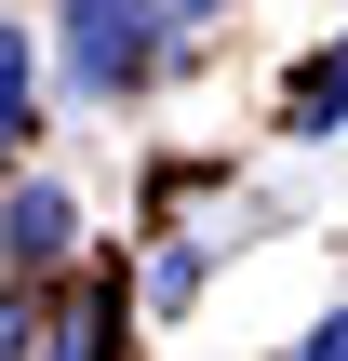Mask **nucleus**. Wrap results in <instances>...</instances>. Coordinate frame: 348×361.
<instances>
[{
  "label": "nucleus",
  "mask_w": 348,
  "mask_h": 361,
  "mask_svg": "<svg viewBox=\"0 0 348 361\" xmlns=\"http://www.w3.org/2000/svg\"><path fill=\"white\" fill-rule=\"evenodd\" d=\"M295 361H348V322H322V335H295Z\"/></svg>",
  "instance_id": "423d86ee"
},
{
  "label": "nucleus",
  "mask_w": 348,
  "mask_h": 361,
  "mask_svg": "<svg viewBox=\"0 0 348 361\" xmlns=\"http://www.w3.org/2000/svg\"><path fill=\"white\" fill-rule=\"evenodd\" d=\"M335 107H348V67H335V40L295 67V107H282V134H308V147H335Z\"/></svg>",
  "instance_id": "7ed1b4c3"
},
{
  "label": "nucleus",
  "mask_w": 348,
  "mask_h": 361,
  "mask_svg": "<svg viewBox=\"0 0 348 361\" xmlns=\"http://www.w3.org/2000/svg\"><path fill=\"white\" fill-rule=\"evenodd\" d=\"M161 13H215V0H161Z\"/></svg>",
  "instance_id": "6e6552de"
},
{
  "label": "nucleus",
  "mask_w": 348,
  "mask_h": 361,
  "mask_svg": "<svg viewBox=\"0 0 348 361\" xmlns=\"http://www.w3.org/2000/svg\"><path fill=\"white\" fill-rule=\"evenodd\" d=\"M13 134H27V27L0 13V147H13Z\"/></svg>",
  "instance_id": "39448f33"
},
{
  "label": "nucleus",
  "mask_w": 348,
  "mask_h": 361,
  "mask_svg": "<svg viewBox=\"0 0 348 361\" xmlns=\"http://www.w3.org/2000/svg\"><path fill=\"white\" fill-rule=\"evenodd\" d=\"M107 335H121V295H80V308L54 322V348H40V361H107Z\"/></svg>",
  "instance_id": "20e7f679"
},
{
  "label": "nucleus",
  "mask_w": 348,
  "mask_h": 361,
  "mask_svg": "<svg viewBox=\"0 0 348 361\" xmlns=\"http://www.w3.org/2000/svg\"><path fill=\"white\" fill-rule=\"evenodd\" d=\"M0 241H13L27 268H54V255L80 241V201H67V188H13V214H0Z\"/></svg>",
  "instance_id": "f03ea898"
},
{
  "label": "nucleus",
  "mask_w": 348,
  "mask_h": 361,
  "mask_svg": "<svg viewBox=\"0 0 348 361\" xmlns=\"http://www.w3.org/2000/svg\"><path fill=\"white\" fill-rule=\"evenodd\" d=\"M161 54V0H67V80L80 94H134Z\"/></svg>",
  "instance_id": "f257e3e1"
},
{
  "label": "nucleus",
  "mask_w": 348,
  "mask_h": 361,
  "mask_svg": "<svg viewBox=\"0 0 348 361\" xmlns=\"http://www.w3.org/2000/svg\"><path fill=\"white\" fill-rule=\"evenodd\" d=\"M0 361H27V322H13V308H0Z\"/></svg>",
  "instance_id": "0eeeda50"
}]
</instances>
